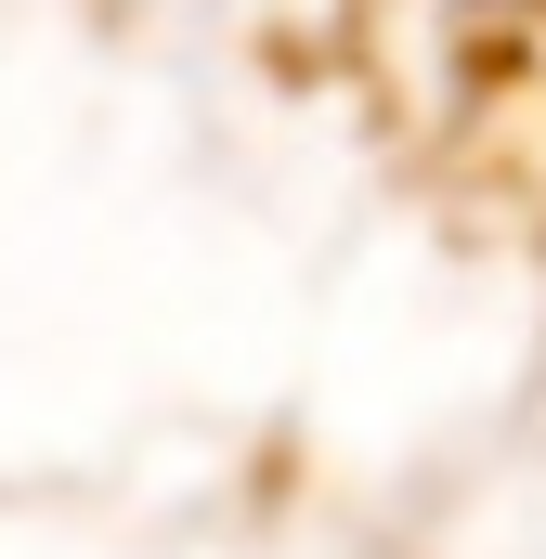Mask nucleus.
I'll return each mask as SVG.
<instances>
[{
	"label": "nucleus",
	"instance_id": "obj_1",
	"mask_svg": "<svg viewBox=\"0 0 546 559\" xmlns=\"http://www.w3.org/2000/svg\"><path fill=\"white\" fill-rule=\"evenodd\" d=\"M468 39H546V0H442Z\"/></svg>",
	"mask_w": 546,
	"mask_h": 559
}]
</instances>
